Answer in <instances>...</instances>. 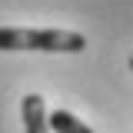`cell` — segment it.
I'll return each instance as SVG.
<instances>
[{"instance_id":"7a4b0ae2","label":"cell","mask_w":133,"mask_h":133,"mask_svg":"<svg viewBox=\"0 0 133 133\" xmlns=\"http://www.w3.org/2000/svg\"><path fill=\"white\" fill-rule=\"evenodd\" d=\"M20 113H23V130L27 133H50L47 127V107L40 93H27L20 103Z\"/></svg>"},{"instance_id":"6da1fadb","label":"cell","mask_w":133,"mask_h":133,"mask_svg":"<svg viewBox=\"0 0 133 133\" xmlns=\"http://www.w3.org/2000/svg\"><path fill=\"white\" fill-rule=\"evenodd\" d=\"M87 37L73 30H27L0 27V50H43V53H83Z\"/></svg>"},{"instance_id":"277c9868","label":"cell","mask_w":133,"mask_h":133,"mask_svg":"<svg viewBox=\"0 0 133 133\" xmlns=\"http://www.w3.org/2000/svg\"><path fill=\"white\" fill-rule=\"evenodd\" d=\"M130 70H133V57H130Z\"/></svg>"},{"instance_id":"3957f363","label":"cell","mask_w":133,"mask_h":133,"mask_svg":"<svg viewBox=\"0 0 133 133\" xmlns=\"http://www.w3.org/2000/svg\"><path fill=\"white\" fill-rule=\"evenodd\" d=\"M47 127H50V133H93L83 120H77V116L70 113V110H53V113L47 116Z\"/></svg>"}]
</instances>
